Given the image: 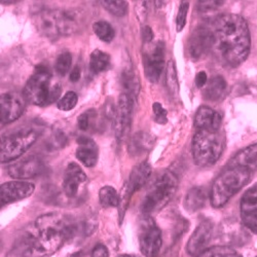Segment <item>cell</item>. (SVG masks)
Wrapping results in <instances>:
<instances>
[{
	"label": "cell",
	"instance_id": "6da1fadb",
	"mask_svg": "<svg viewBox=\"0 0 257 257\" xmlns=\"http://www.w3.org/2000/svg\"><path fill=\"white\" fill-rule=\"evenodd\" d=\"M73 224L60 213L39 216L32 232L26 233L17 244L13 257H46L57 252L73 232Z\"/></svg>",
	"mask_w": 257,
	"mask_h": 257
},
{
	"label": "cell",
	"instance_id": "7a4b0ae2",
	"mask_svg": "<svg viewBox=\"0 0 257 257\" xmlns=\"http://www.w3.org/2000/svg\"><path fill=\"white\" fill-rule=\"evenodd\" d=\"M214 50L220 59L231 67H238L247 59L251 39L245 19L239 15L226 14L214 23Z\"/></svg>",
	"mask_w": 257,
	"mask_h": 257
},
{
	"label": "cell",
	"instance_id": "3957f363",
	"mask_svg": "<svg viewBox=\"0 0 257 257\" xmlns=\"http://www.w3.org/2000/svg\"><path fill=\"white\" fill-rule=\"evenodd\" d=\"M251 179V171L239 168L228 167L214 180L210 199L214 208L224 206L237 192H239Z\"/></svg>",
	"mask_w": 257,
	"mask_h": 257
},
{
	"label": "cell",
	"instance_id": "277c9868",
	"mask_svg": "<svg viewBox=\"0 0 257 257\" xmlns=\"http://www.w3.org/2000/svg\"><path fill=\"white\" fill-rule=\"evenodd\" d=\"M62 89L57 82H53L52 73L46 65H38L28 79L24 88V97L36 106H46L56 102Z\"/></svg>",
	"mask_w": 257,
	"mask_h": 257
},
{
	"label": "cell",
	"instance_id": "5b68a950",
	"mask_svg": "<svg viewBox=\"0 0 257 257\" xmlns=\"http://www.w3.org/2000/svg\"><path fill=\"white\" fill-rule=\"evenodd\" d=\"M177 188L178 180L172 172L166 171L162 173L149 186L141 205L142 212L145 215H151V214L162 210L172 200Z\"/></svg>",
	"mask_w": 257,
	"mask_h": 257
},
{
	"label": "cell",
	"instance_id": "8992f818",
	"mask_svg": "<svg viewBox=\"0 0 257 257\" xmlns=\"http://www.w3.org/2000/svg\"><path fill=\"white\" fill-rule=\"evenodd\" d=\"M223 139L218 132L198 130L191 141L192 158L200 167L215 164L223 152Z\"/></svg>",
	"mask_w": 257,
	"mask_h": 257
},
{
	"label": "cell",
	"instance_id": "52a82bcc",
	"mask_svg": "<svg viewBox=\"0 0 257 257\" xmlns=\"http://www.w3.org/2000/svg\"><path fill=\"white\" fill-rule=\"evenodd\" d=\"M39 137L35 128H22L12 134L4 135L0 144V159L3 163L17 160L34 144Z\"/></svg>",
	"mask_w": 257,
	"mask_h": 257
},
{
	"label": "cell",
	"instance_id": "ba28073f",
	"mask_svg": "<svg viewBox=\"0 0 257 257\" xmlns=\"http://www.w3.org/2000/svg\"><path fill=\"white\" fill-rule=\"evenodd\" d=\"M162 230L151 217L142 220L139 228L140 251L146 257H157L162 248Z\"/></svg>",
	"mask_w": 257,
	"mask_h": 257
},
{
	"label": "cell",
	"instance_id": "9c48e42d",
	"mask_svg": "<svg viewBox=\"0 0 257 257\" xmlns=\"http://www.w3.org/2000/svg\"><path fill=\"white\" fill-rule=\"evenodd\" d=\"M26 98L18 92H8L0 98V118L3 124H9L17 120L24 113Z\"/></svg>",
	"mask_w": 257,
	"mask_h": 257
},
{
	"label": "cell",
	"instance_id": "30bf717a",
	"mask_svg": "<svg viewBox=\"0 0 257 257\" xmlns=\"http://www.w3.org/2000/svg\"><path fill=\"white\" fill-rule=\"evenodd\" d=\"M165 44L159 41L143 54V67L149 81L157 82L161 77L165 67Z\"/></svg>",
	"mask_w": 257,
	"mask_h": 257
},
{
	"label": "cell",
	"instance_id": "8fae6325",
	"mask_svg": "<svg viewBox=\"0 0 257 257\" xmlns=\"http://www.w3.org/2000/svg\"><path fill=\"white\" fill-rule=\"evenodd\" d=\"M213 48V30L206 27H199L191 33L187 44V52L192 60H200L201 58L206 56Z\"/></svg>",
	"mask_w": 257,
	"mask_h": 257
},
{
	"label": "cell",
	"instance_id": "7c38bea8",
	"mask_svg": "<svg viewBox=\"0 0 257 257\" xmlns=\"http://www.w3.org/2000/svg\"><path fill=\"white\" fill-rule=\"evenodd\" d=\"M134 98L127 94H121L115 109V135L118 141H121L126 132H128L132 121V113L134 106Z\"/></svg>",
	"mask_w": 257,
	"mask_h": 257
},
{
	"label": "cell",
	"instance_id": "4fadbf2b",
	"mask_svg": "<svg viewBox=\"0 0 257 257\" xmlns=\"http://www.w3.org/2000/svg\"><path fill=\"white\" fill-rule=\"evenodd\" d=\"M88 176L82 169L75 163H71L67 166L63 178V190L64 194L69 199L78 197L84 185H87Z\"/></svg>",
	"mask_w": 257,
	"mask_h": 257
},
{
	"label": "cell",
	"instance_id": "5bb4252c",
	"mask_svg": "<svg viewBox=\"0 0 257 257\" xmlns=\"http://www.w3.org/2000/svg\"><path fill=\"white\" fill-rule=\"evenodd\" d=\"M34 184L23 181L15 180L9 181L0 186V200L2 206L15 203L21 200H24L30 197L34 191Z\"/></svg>",
	"mask_w": 257,
	"mask_h": 257
},
{
	"label": "cell",
	"instance_id": "9a60e30c",
	"mask_svg": "<svg viewBox=\"0 0 257 257\" xmlns=\"http://www.w3.org/2000/svg\"><path fill=\"white\" fill-rule=\"evenodd\" d=\"M212 232L213 224L210 220H204L202 223H200L187 242V253L192 257H198L201 253L207 250V246L212 237Z\"/></svg>",
	"mask_w": 257,
	"mask_h": 257
},
{
	"label": "cell",
	"instance_id": "2e32d148",
	"mask_svg": "<svg viewBox=\"0 0 257 257\" xmlns=\"http://www.w3.org/2000/svg\"><path fill=\"white\" fill-rule=\"evenodd\" d=\"M241 218L245 226L257 233V183L245 191L241 199Z\"/></svg>",
	"mask_w": 257,
	"mask_h": 257
},
{
	"label": "cell",
	"instance_id": "e0dca14e",
	"mask_svg": "<svg viewBox=\"0 0 257 257\" xmlns=\"http://www.w3.org/2000/svg\"><path fill=\"white\" fill-rule=\"evenodd\" d=\"M42 170H44V164L41 160L31 156L12 164L8 169V173L12 178L21 180L33 178L39 175Z\"/></svg>",
	"mask_w": 257,
	"mask_h": 257
},
{
	"label": "cell",
	"instance_id": "ac0fdd59",
	"mask_svg": "<svg viewBox=\"0 0 257 257\" xmlns=\"http://www.w3.org/2000/svg\"><path fill=\"white\" fill-rule=\"evenodd\" d=\"M34 24L38 32L45 37L56 39L60 37L58 29L57 10H46L39 12L34 17Z\"/></svg>",
	"mask_w": 257,
	"mask_h": 257
},
{
	"label": "cell",
	"instance_id": "d6986e66",
	"mask_svg": "<svg viewBox=\"0 0 257 257\" xmlns=\"http://www.w3.org/2000/svg\"><path fill=\"white\" fill-rule=\"evenodd\" d=\"M151 175H152V167L148 163L143 162L137 165L133 169L130 178H128L127 183L123 188V194L126 197L131 198V196L135 191H138L147 183L149 178H151Z\"/></svg>",
	"mask_w": 257,
	"mask_h": 257
},
{
	"label": "cell",
	"instance_id": "ffe728a7",
	"mask_svg": "<svg viewBox=\"0 0 257 257\" xmlns=\"http://www.w3.org/2000/svg\"><path fill=\"white\" fill-rule=\"evenodd\" d=\"M77 148H76V158L80 163H82L85 167L92 168L96 166L98 162L99 151L96 142L85 136H80L77 140Z\"/></svg>",
	"mask_w": 257,
	"mask_h": 257
},
{
	"label": "cell",
	"instance_id": "44dd1931",
	"mask_svg": "<svg viewBox=\"0 0 257 257\" xmlns=\"http://www.w3.org/2000/svg\"><path fill=\"white\" fill-rule=\"evenodd\" d=\"M222 117L219 112L214 111L208 106H202L195 116V126L198 130H209L218 132Z\"/></svg>",
	"mask_w": 257,
	"mask_h": 257
},
{
	"label": "cell",
	"instance_id": "7402d4cb",
	"mask_svg": "<svg viewBox=\"0 0 257 257\" xmlns=\"http://www.w3.org/2000/svg\"><path fill=\"white\" fill-rule=\"evenodd\" d=\"M228 167H239L249 171L257 169V143L240 151L228 163Z\"/></svg>",
	"mask_w": 257,
	"mask_h": 257
},
{
	"label": "cell",
	"instance_id": "603a6c76",
	"mask_svg": "<svg viewBox=\"0 0 257 257\" xmlns=\"http://www.w3.org/2000/svg\"><path fill=\"white\" fill-rule=\"evenodd\" d=\"M227 82L223 76H213L203 89V97L207 101H218L225 93Z\"/></svg>",
	"mask_w": 257,
	"mask_h": 257
},
{
	"label": "cell",
	"instance_id": "cb8c5ba5",
	"mask_svg": "<svg viewBox=\"0 0 257 257\" xmlns=\"http://www.w3.org/2000/svg\"><path fill=\"white\" fill-rule=\"evenodd\" d=\"M206 203V191L203 187L196 186L189 189L184 199V207L188 212H196Z\"/></svg>",
	"mask_w": 257,
	"mask_h": 257
},
{
	"label": "cell",
	"instance_id": "d4e9b609",
	"mask_svg": "<svg viewBox=\"0 0 257 257\" xmlns=\"http://www.w3.org/2000/svg\"><path fill=\"white\" fill-rule=\"evenodd\" d=\"M110 66V56L100 50H95L90 57V69L94 73L106 71Z\"/></svg>",
	"mask_w": 257,
	"mask_h": 257
},
{
	"label": "cell",
	"instance_id": "484cf974",
	"mask_svg": "<svg viewBox=\"0 0 257 257\" xmlns=\"http://www.w3.org/2000/svg\"><path fill=\"white\" fill-rule=\"evenodd\" d=\"M99 200L104 208L119 207L120 197L112 186H104L99 191Z\"/></svg>",
	"mask_w": 257,
	"mask_h": 257
},
{
	"label": "cell",
	"instance_id": "4316f807",
	"mask_svg": "<svg viewBox=\"0 0 257 257\" xmlns=\"http://www.w3.org/2000/svg\"><path fill=\"white\" fill-rule=\"evenodd\" d=\"M121 84L125 91L124 94H127L128 96H131L135 99V97L137 96V93H138L139 84H138V80L132 70L124 69V71L121 74Z\"/></svg>",
	"mask_w": 257,
	"mask_h": 257
},
{
	"label": "cell",
	"instance_id": "83f0119b",
	"mask_svg": "<svg viewBox=\"0 0 257 257\" xmlns=\"http://www.w3.org/2000/svg\"><path fill=\"white\" fill-rule=\"evenodd\" d=\"M93 30L100 40L104 42H111L115 36L113 27L106 21H98L93 24Z\"/></svg>",
	"mask_w": 257,
	"mask_h": 257
},
{
	"label": "cell",
	"instance_id": "f1b7e54d",
	"mask_svg": "<svg viewBox=\"0 0 257 257\" xmlns=\"http://www.w3.org/2000/svg\"><path fill=\"white\" fill-rule=\"evenodd\" d=\"M166 84L169 93L172 96L178 95V77L174 61H170L167 65Z\"/></svg>",
	"mask_w": 257,
	"mask_h": 257
},
{
	"label": "cell",
	"instance_id": "f546056e",
	"mask_svg": "<svg viewBox=\"0 0 257 257\" xmlns=\"http://www.w3.org/2000/svg\"><path fill=\"white\" fill-rule=\"evenodd\" d=\"M198 257H241V255L230 247L214 246L205 250Z\"/></svg>",
	"mask_w": 257,
	"mask_h": 257
},
{
	"label": "cell",
	"instance_id": "4dcf8cb0",
	"mask_svg": "<svg viewBox=\"0 0 257 257\" xmlns=\"http://www.w3.org/2000/svg\"><path fill=\"white\" fill-rule=\"evenodd\" d=\"M104 9L115 17H123L128 10V4L122 0H114V2H103Z\"/></svg>",
	"mask_w": 257,
	"mask_h": 257
},
{
	"label": "cell",
	"instance_id": "1f68e13d",
	"mask_svg": "<svg viewBox=\"0 0 257 257\" xmlns=\"http://www.w3.org/2000/svg\"><path fill=\"white\" fill-rule=\"evenodd\" d=\"M71 63H72V56L70 53H62L59 55V57L56 60L55 64V69L56 72L60 76H65L71 67Z\"/></svg>",
	"mask_w": 257,
	"mask_h": 257
},
{
	"label": "cell",
	"instance_id": "d6a6232c",
	"mask_svg": "<svg viewBox=\"0 0 257 257\" xmlns=\"http://www.w3.org/2000/svg\"><path fill=\"white\" fill-rule=\"evenodd\" d=\"M78 97L75 92H67L57 103L58 108L62 111H69L76 106Z\"/></svg>",
	"mask_w": 257,
	"mask_h": 257
},
{
	"label": "cell",
	"instance_id": "836d02e7",
	"mask_svg": "<svg viewBox=\"0 0 257 257\" xmlns=\"http://www.w3.org/2000/svg\"><path fill=\"white\" fill-rule=\"evenodd\" d=\"M199 12L203 17L209 18L215 15L216 12L223 6L224 2H199Z\"/></svg>",
	"mask_w": 257,
	"mask_h": 257
},
{
	"label": "cell",
	"instance_id": "e575fe53",
	"mask_svg": "<svg viewBox=\"0 0 257 257\" xmlns=\"http://www.w3.org/2000/svg\"><path fill=\"white\" fill-rule=\"evenodd\" d=\"M188 9H189V4L187 2H181L180 3L178 13H177V17H176V30L178 32L182 31V29L185 27Z\"/></svg>",
	"mask_w": 257,
	"mask_h": 257
},
{
	"label": "cell",
	"instance_id": "d590c367",
	"mask_svg": "<svg viewBox=\"0 0 257 257\" xmlns=\"http://www.w3.org/2000/svg\"><path fill=\"white\" fill-rule=\"evenodd\" d=\"M95 115H96V113L93 110H88L79 115L77 123H78V127L81 131L89 130L91 124H92V119H95Z\"/></svg>",
	"mask_w": 257,
	"mask_h": 257
},
{
	"label": "cell",
	"instance_id": "8d00e7d4",
	"mask_svg": "<svg viewBox=\"0 0 257 257\" xmlns=\"http://www.w3.org/2000/svg\"><path fill=\"white\" fill-rule=\"evenodd\" d=\"M153 110H154V115H155V120L158 123L164 124L167 122V118H168V112L167 110L164 108L163 105L159 102H156L153 106Z\"/></svg>",
	"mask_w": 257,
	"mask_h": 257
},
{
	"label": "cell",
	"instance_id": "74e56055",
	"mask_svg": "<svg viewBox=\"0 0 257 257\" xmlns=\"http://www.w3.org/2000/svg\"><path fill=\"white\" fill-rule=\"evenodd\" d=\"M147 139H148V137H147L145 134L137 135V136L134 138V140L132 141V143H131L132 146H134V151H133V152L136 153V152L140 151V149H141V152H143V151H145L146 147L151 146L152 143L148 142Z\"/></svg>",
	"mask_w": 257,
	"mask_h": 257
},
{
	"label": "cell",
	"instance_id": "f35d334b",
	"mask_svg": "<svg viewBox=\"0 0 257 257\" xmlns=\"http://www.w3.org/2000/svg\"><path fill=\"white\" fill-rule=\"evenodd\" d=\"M109 252L104 245L98 244L93 250H92V257H108Z\"/></svg>",
	"mask_w": 257,
	"mask_h": 257
},
{
	"label": "cell",
	"instance_id": "ab89813d",
	"mask_svg": "<svg viewBox=\"0 0 257 257\" xmlns=\"http://www.w3.org/2000/svg\"><path fill=\"white\" fill-rule=\"evenodd\" d=\"M208 82V76L206 74L205 71H200L197 75H196V85L198 88H204L205 85Z\"/></svg>",
	"mask_w": 257,
	"mask_h": 257
},
{
	"label": "cell",
	"instance_id": "60d3db41",
	"mask_svg": "<svg viewBox=\"0 0 257 257\" xmlns=\"http://www.w3.org/2000/svg\"><path fill=\"white\" fill-rule=\"evenodd\" d=\"M143 39L145 42H151L154 39V32L149 27L143 28Z\"/></svg>",
	"mask_w": 257,
	"mask_h": 257
},
{
	"label": "cell",
	"instance_id": "b9f144b4",
	"mask_svg": "<svg viewBox=\"0 0 257 257\" xmlns=\"http://www.w3.org/2000/svg\"><path fill=\"white\" fill-rule=\"evenodd\" d=\"M80 78V69L79 67H74V69L70 72V75H69V80L72 81V82H76L78 81Z\"/></svg>",
	"mask_w": 257,
	"mask_h": 257
},
{
	"label": "cell",
	"instance_id": "7bdbcfd3",
	"mask_svg": "<svg viewBox=\"0 0 257 257\" xmlns=\"http://www.w3.org/2000/svg\"><path fill=\"white\" fill-rule=\"evenodd\" d=\"M119 257H135V256H132V255H127V254H123V255H120Z\"/></svg>",
	"mask_w": 257,
	"mask_h": 257
},
{
	"label": "cell",
	"instance_id": "ee69618b",
	"mask_svg": "<svg viewBox=\"0 0 257 257\" xmlns=\"http://www.w3.org/2000/svg\"><path fill=\"white\" fill-rule=\"evenodd\" d=\"M79 256V254H74L72 257H78Z\"/></svg>",
	"mask_w": 257,
	"mask_h": 257
},
{
	"label": "cell",
	"instance_id": "f6af8a7d",
	"mask_svg": "<svg viewBox=\"0 0 257 257\" xmlns=\"http://www.w3.org/2000/svg\"><path fill=\"white\" fill-rule=\"evenodd\" d=\"M256 257H257V256H256Z\"/></svg>",
	"mask_w": 257,
	"mask_h": 257
}]
</instances>
